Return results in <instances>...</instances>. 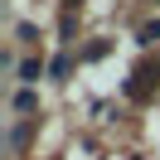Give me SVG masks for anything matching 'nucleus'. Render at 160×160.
I'll return each instance as SVG.
<instances>
[{"label": "nucleus", "mask_w": 160, "mask_h": 160, "mask_svg": "<svg viewBox=\"0 0 160 160\" xmlns=\"http://www.w3.org/2000/svg\"><path fill=\"white\" fill-rule=\"evenodd\" d=\"M39 73H44L39 58H24V63H20V82H39Z\"/></svg>", "instance_id": "obj_1"}, {"label": "nucleus", "mask_w": 160, "mask_h": 160, "mask_svg": "<svg viewBox=\"0 0 160 160\" xmlns=\"http://www.w3.org/2000/svg\"><path fill=\"white\" fill-rule=\"evenodd\" d=\"M15 112L29 117V112H34V92H15Z\"/></svg>", "instance_id": "obj_2"}, {"label": "nucleus", "mask_w": 160, "mask_h": 160, "mask_svg": "<svg viewBox=\"0 0 160 160\" xmlns=\"http://www.w3.org/2000/svg\"><path fill=\"white\" fill-rule=\"evenodd\" d=\"M24 141H29V126H15V131H10V146H15V150H20V146H24Z\"/></svg>", "instance_id": "obj_3"}, {"label": "nucleus", "mask_w": 160, "mask_h": 160, "mask_svg": "<svg viewBox=\"0 0 160 160\" xmlns=\"http://www.w3.org/2000/svg\"><path fill=\"white\" fill-rule=\"evenodd\" d=\"M155 39H160V20H155V24H146V29H141V44H155Z\"/></svg>", "instance_id": "obj_4"}]
</instances>
